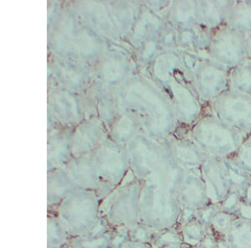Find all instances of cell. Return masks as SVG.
<instances>
[{"instance_id":"obj_7","label":"cell","mask_w":251,"mask_h":248,"mask_svg":"<svg viewBox=\"0 0 251 248\" xmlns=\"http://www.w3.org/2000/svg\"><path fill=\"white\" fill-rule=\"evenodd\" d=\"M208 109L228 126L245 134H251V94L228 90Z\"/></svg>"},{"instance_id":"obj_25","label":"cell","mask_w":251,"mask_h":248,"mask_svg":"<svg viewBox=\"0 0 251 248\" xmlns=\"http://www.w3.org/2000/svg\"><path fill=\"white\" fill-rule=\"evenodd\" d=\"M195 28H196L195 53H197L203 57L207 58L208 50L211 45L214 31L200 25L196 26Z\"/></svg>"},{"instance_id":"obj_38","label":"cell","mask_w":251,"mask_h":248,"mask_svg":"<svg viewBox=\"0 0 251 248\" xmlns=\"http://www.w3.org/2000/svg\"><path fill=\"white\" fill-rule=\"evenodd\" d=\"M184 245V244H183ZM184 248H202L201 247H200V245L199 246H187L184 245Z\"/></svg>"},{"instance_id":"obj_16","label":"cell","mask_w":251,"mask_h":248,"mask_svg":"<svg viewBox=\"0 0 251 248\" xmlns=\"http://www.w3.org/2000/svg\"><path fill=\"white\" fill-rule=\"evenodd\" d=\"M229 90L251 94V62L247 61L230 69Z\"/></svg>"},{"instance_id":"obj_13","label":"cell","mask_w":251,"mask_h":248,"mask_svg":"<svg viewBox=\"0 0 251 248\" xmlns=\"http://www.w3.org/2000/svg\"><path fill=\"white\" fill-rule=\"evenodd\" d=\"M233 1H197L198 25L214 31L226 24Z\"/></svg>"},{"instance_id":"obj_11","label":"cell","mask_w":251,"mask_h":248,"mask_svg":"<svg viewBox=\"0 0 251 248\" xmlns=\"http://www.w3.org/2000/svg\"><path fill=\"white\" fill-rule=\"evenodd\" d=\"M185 172L172 157H164L149 176L148 181L177 196Z\"/></svg>"},{"instance_id":"obj_4","label":"cell","mask_w":251,"mask_h":248,"mask_svg":"<svg viewBox=\"0 0 251 248\" xmlns=\"http://www.w3.org/2000/svg\"><path fill=\"white\" fill-rule=\"evenodd\" d=\"M132 187L117 192L102 202L100 215L103 220L117 227H126L129 231L140 223V199L143 188Z\"/></svg>"},{"instance_id":"obj_3","label":"cell","mask_w":251,"mask_h":248,"mask_svg":"<svg viewBox=\"0 0 251 248\" xmlns=\"http://www.w3.org/2000/svg\"><path fill=\"white\" fill-rule=\"evenodd\" d=\"M183 211L177 195L148 181L140 199V223L156 231L177 228Z\"/></svg>"},{"instance_id":"obj_26","label":"cell","mask_w":251,"mask_h":248,"mask_svg":"<svg viewBox=\"0 0 251 248\" xmlns=\"http://www.w3.org/2000/svg\"><path fill=\"white\" fill-rule=\"evenodd\" d=\"M156 231L140 223L134 228L129 231L130 240L137 243H146L151 245V242L154 237Z\"/></svg>"},{"instance_id":"obj_36","label":"cell","mask_w":251,"mask_h":248,"mask_svg":"<svg viewBox=\"0 0 251 248\" xmlns=\"http://www.w3.org/2000/svg\"><path fill=\"white\" fill-rule=\"evenodd\" d=\"M243 200L246 201L247 203H251V183L249 185V187L247 188V191L246 192V195H245Z\"/></svg>"},{"instance_id":"obj_1","label":"cell","mask_w":251,"mask_h":248,"mask_svg":"<svg viewBox=\"0 0 251 248\" xmlns=\"http://www.w3.org/2000/svg\"><path fill=\"white\" fill-rule=\"evenodd\" d=\"M247 135L228 126L208 108L190 131V137L208 156L223 159L233 157Z\"/></svg>"},{"instance_id":"obj_10","label":"cell","mask_w":251,"mask_h":248,"mask_svg":"<svg viewBox=\"0 0 251 248\" xmlns=\"http://www.w3.org/2000/svg\"><path fill=\"white\" fill-rule=\"evenodd\" d=\"M172 88H174L175 102L181 119L187 125L194 126L203 116L207 108L200 101L192 83L188 86L175 83Z\"/></svg>"},{"instance_id":"obj_5","label":"cell","mask_w":251,"mask_h":248,"mask_svg":"<svg viewBox=\"0 0 251 248\" xmlns=\"http://www.w3.org/2000/svg\"><path fill=\"white\" fill-rule=\"evenodd\" d=\"M207 58L231 68L248 61L247 37L226 24L214 30Z\"/></svg>"},{"instance_id":"obj_22","label":"cell","mask_w":251,"mask_h":248,"mask_svg":"<svg viewBox=\"0 0 251 248\" xmlns=\"http://www.w3.org/2000/svg\"><path fill=\"white\" fill-rule=\"evenodd\" d=\"M67 238L68 235L63 229L57 217H48V246L64 248Z\"/></svg>"},{"instance_id":"obj_39","label":"cell","mask_w":251,"mask_h":248,"mask_svg":"<svg viewBox=\"0 0 251 248\" xmlns=\"http://www.w3.org/2000/svg\"><path fill=\"white\" fill-rule=\"evenodd\" d=\"M48 248H64L61 247H51V246H48Z\"/></svg>"},{"instance_id":"obj_37","label":"cell","mask_w":251,"mask_h":248,"mask_svg":"<svg viewBox=\"0 0 251 248\" xmlns=\"http://www.w3.org/2000/svg\"><path fill=\"white\" fill-rule=\"evenodd\" d=\"M161 248H184L183 244H174V245L166 246Z\"/></svg>"},{"instance_id":"obj_19","label":"cell","mask_w":251,"mask_h":248,"mask_svg":"<svg viewBox=\"0 0 251 248\" xmlns=\"http://www.w3.org/2000/svg\"><path fill=\"white\" fill-rule=\"evenodd\" d=\"M225 160L231 180L232 191H237L243 199L251 183V176L238 167L231 159L226 158Z\"/></svg>"},{"instance_id":"obj_35","label":"cell","mask_w":251,"mask_h":248,"mask_svg":"<svg viewBox=\"0 0 251 248\" xmlns=\"http://www.w3.org/2000/svg\"><path fill=\"white\" fill-rule=\"evenodd\" d=\"M247 57L248 61L251 62V34L247 37Z\"/></svg>"},{"instance_id":"obj_34","label":"cell","mask_w":251,"mask_h":248,"mask_svg":"<svg viewBox=\"0 0 251 248\" xmlns=\"http://www.w3.org/2000/svg\"><path fill=\"white\" fill-rule=\"evenodd\" d=\"M174 32L172 31V30H169L168 33H167V35H166V38H164V40H163V43L165 45H171L173 44L175 42L174 41Z\"/></svg>"},{"instance_id":"obj_15","label":"cell","mask_w":251,"mask_h":248,"mask_svg":"<svg viewBox=\"0 0 251 248\" xmlns=\"http://www.w3.org/2000/svg\"><path fill=\"white\" fill-rule=\"evenodd\" d=\"M229 248H251V222L237 217L226 235Z\"/></svg>"},{"instance_id":"obj_30","label":"cell","mask_w":251,"mask_h":248,"mask_svg":"<svg viewBox=\"0 0 251 248\" xmlns=\"http://www.w3.org/2000/svg\"><path fill=\"white\" fill-rule=\"evenodd\" d=\"M241 200H242V197L237 191H232L231 193L224 200V202L220 203L219 206L221 211L235 215Z\"/></svg>"},{"instance_id":"obj_18","label":"cell","mask_w":251,"mask_h":248,"mask_svg":"<svg viewBox=\"0 0 251 248\" xmlns=\"http://www.w3.org/2000/svg\"><path fill=\"white\" fill-rule=\"evenodd\" d=\"M174 22L181 26L195 27L198 25V5L197 1L184 2L177 4L174 12Z\"/></svg>"},{"instance_id":"obj_28","label":"cell","mask_w":251,"mask_h":248,"mask_svg":"<svg viewBox=\"0 0 251 248\" xmlns=\"http://www.w3.org/2000/svg\"><path fill=\"white\" fill-rule=\"evenodd\" d=\"M195 27L182 28L177 34V43L184 49H188L189 51L192 52H195V40H196Z\"/></svg>"},{"instance_id":"obj_27","label":"cell","mask_w":251,"mask_h":248,"mask_svg":"<svg viewBox=\"0 0 251 248\" xmlns=\"http://www.w3.org/2000/svg\"><path fill=\"white\" fill-rule=\"evenodd\" d=\"M203 59H204V57L198 54L195 52L188 51L182 54V57L180 59L181 65H182V66H183V67L185 68L187 74L189 76V80H191V82L194 72L196 71V69H197L201 62L203 61Z\"/></svg>"},{"instance_id":"obj_9","label":"cell","mask_w":251,"mask_h":248,"mask_svg":"<svg viewBox=\"0 0 251 248\" xmlns=\"http://www.w3.org/2000/svg\"><path fill=\"white\" fill-rule=\"evenodd\" d=\"M200 170L185 172L177 195L183 208L198 211L211 204Z\"/></svg>"},{"instance_id":"obj_8","label":"cell","mask_w":251,"mask_h":248,"mask_svg":"<svg viewBox=\"0 0 251 248\" xmlns=\"http://www.w3.org/2000/svg\"><path fill=\"white\" fill-rule=\"evenodd\" d=\"M200 171L210 203L220 205L232 192L231 180L226 160L208 156Z\"/></svg>"},{"instance_id":"obj_29","label":"cell","mask_w":251,"mask_h":248,"mask_svg":"<svg viewBox=\"0 0 251 248\" xmlns=\"http://www.w3.org/2000/svg\"><path fill=\"white\" fill-rule=\"evenodd\" d=\"M220 208L219 205L216 204H209L206 205L203 208L200 209L196 211V217L202 223L206 228L210 229L212 221L214 219V216L216 215Z\"/></svg>"},{"instance_id":"obj_21","label":"cell","mask_w":251,"mask_h":248,"mask_svg":"<svg viewBox=\"0 0 251 248\" xmlns=\"http://www.w3.org/2000/svg\"><path fill=\"white\" fill-rule=\"evenodd\" d=\"M235 165L251 176V134L248 135L234 156L229 157Z\"/></svg>"},{"instance_id":"obj_20","label":"cell","mask_w":251,"mask_h":248,"mask_svg":"<svg viewBox=\"0 0 251 248\" xmlns=\"http://www.w3.org/2000/svg\"><path fill=\"white\" fill-rule=\"evenodd\" d=\"M76 248H111V235L106 231L100 233H94L87 237L72 238L71 243Z\"/></svg>"},{"instance_id":"obj_31","label":"cell","mask_w":251,"mask_h":248,"mask_svg":"<svg viewBox=\"0 0 251 248\" xmlns=\"http://www.w3.org/2000/svg\"><path fill=\"white\" fill-rule=\"evenodd\" d=\"M235 216L239 218L248 220L251 222V203H247L244 200H241L239 207L237 209Z\"/></svg>"},{"instance_id":"obj_32","label":"cell","mask_w":251,"mask_h":248,"mask_svg":"<svg viewBox=\"0 0 251 248\" xmlns=\"http://www.w3.org/2000/svg\"><path fill=\"white\" fill-rule=\"evenodd\" d=\"M200 246L202 248H217V238L212 231H208Z\"/></svg>"},{"instance_id":"obj_17","label":"cell","mask_w":251,"mask_h":248,"mask_svg":"<svg viewBox=\"0 0 251 248\" xmlns=\"http://www.w3.org/2000/svg\"><path fill=\"white\" fill-rule=\"evenodd\" d=\"M208 231L209 230L206 228L197 218H194L179 226L183 243L187 246L200 245Z\"/></svg>"},{"instance_id":"obj_14","label":"cell","mask_w":251,"mask_h":248,"mask_svg":"<svg viewBox=\"0 0 251 248\" xmlns=\"http://www.w3.org/2000/svg\"><path fill=\"white\" fill-rule=\"evenodd\" d=\"M226 24L248 37L251 34V1H233Z\"/></svg>"},{"instance_id":"obj_6","label":"cell","mask_w":251,"mask_h":248,"mask_svg":"<svg viewBox=\"0 0 251 248\" xmlns=\"http://www.w3.org/2000/svg\"><path fill=\"white\" fill-rule=\"evenodd\" d=\"M230 68L204 58L192 78L200 101L208 108L213 101L229 90Z\"/></svg>"},{"instance_id":"obj_24","label":"cell","mask_w":251,"mask_h":248,"mask_svg":"<svg viewBox=\"0 0 251 248\" xmlns=\"http://www.w3.org/2000/svg\"><path fill=\"white\" fill-rule=\"evenodd\" d=\"M174 244H183L179 229L171 228L156 231L151 242V246L154 248H161Z\"/></svg>"},{"instance_id":"obj_2","label":"cell","mask_w":251,"mask_h":248,"mask_svg":"<svg viewBox=\"0 0 251 248\" xmlns=\"http://www.w3.org/2000/svg\"><path fill=\"white\" fill-rule=\"evenodd\" d=\"M100 204L92 192L73 191L58 206L57 218L69 237L80 238L93 232L100 221Z\"/></svg>"},{"instance_id":"obj_12","label":"cell","mask_w":251,"mask_h":248,"mask_svg":"<svg viewBox=\"0 0 251 248\" xmlns=\"http://www.w3.org/2000/svg\"><path fill=\"white\" fill-rule=\"evenodd\" d=\"M208 155L191 137L177 140L173 146L172 158L185 171L200 170Z\"/></svg>"},{"instance_id":"obj_33","label":"cell","mask_w":251,"mask_h":248,"mask_svg":"<svg viewBox=\"0 0 251 248\" xmlns=\"http://www.w3.org/2000/svg\"><path fill=\"white\" fill-rule=\"evenodd\" d=\"M119 248H154L150 244H146V243H137L129 240L125 243H123Z\"/></svg>"},{"instance_id":"obj_23","label":"cell","mask_w":251,"mask_h":248,"mask_svg":"<svg viewBox=\"0 0 251 248\" xmlns=\"http://www.w3.org/2000/svg\"><path fill=\"white\" fill-rule=\"evenodd\" d=\"M236 218L235 215L220 210L212 221L209 231H212L216 237H226L232 223Z\"/></svg>"}]
</instances>
